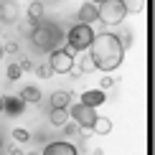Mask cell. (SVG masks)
I'll list each match as a JSON object with an SVG mask.
<instances>
[{"instance_id": "cell-1", "label": "cell", "mask_w": 155, "mask_h": 155, "mask_svg": "<svg viewBox=\"0 0 155 155\" xmlns=\"http://www.w3.org/2000/svg\"><path fill=\"white\" fill-rule=\"evenodd\" d=\"M89 56H92L94 66L99 71H114V69L122 64V56H125V48L120 43V36L109 33H94V41L89 46Z\"/></svg>"}, {"instance_id": "cell-2", "label": "cell", "mask_w": 155, "mask_h": 155, "mask_svg": "<svg viewBox=\"0 0 155 155\" xmlns=\"http://www.w3.org/2000/svg\"><path fill=\"white\" fill-rule=\"evenodd\" d=\"M31 41H33V46L41 48V51H54L56 43L61 41V31L56 28L54 23H38L33 28V33H31Z\"/></svg>"}, {"instance_id": "cell-3", "label": "cell", "mask_w": 155, "mask_h": 155, "mask_svg": "<svg viewBox=\"0 0 155 155\" xmlns=\"http://www.w3.org/2000/svg\"><path fill=\"white\" fill-rule=\"evenodd\" d=\"M92 41H94V31H92V25H87V23L71 25L69 33H66V43H69L71 51H87L92 46Z\"/></svg>"}, {"instance_id": "cell-4", "label": "cell", "mask_w": 155, "mask_h": 155, "mask_svg": "<svg viewBox=\"0 0 155 155\" xmlns=\"http://www.w3.org/2000/svg\"><path fill=\"white\" fill-rule=\"evenodd\" d=\"M125 8L120 0H104L102 5H97V21H102L104 25H120L125 21Z\"/></svg>"}, {"instance_id": "cell-5", "label": "cell", "mask_w": 155, "mask_h": 155, "mask_svg": "<svg viewBox=\"0 0 155 155\" xmlns=\"http://www.w3.org/2000/svg\"><path fill=\"white\" fill-rule=\"evenodd\" d=\"M74 51L71 48H54L51 51V59H48V66L54 74H71L74 71Z\"/></svg>"}, {"instance_id": "cell-6", "label": "cell", "mask_w": 155, "mask_h": 155, "mask_svg": "<svg viewBox=\"0 0 155 155\" xmlns=\"http://www.w3.org/2000/svg\"><path fill=\"white\" fill-rule=\"evenodd\" d=\"M69 117H71L81 130H92L94 120L99 117V114H97L92 107H87V104H81V102H79V104H71V107H69Z\"/></svg>"}, {"instance_id": "cell-7", "label": "cell", "mask_w": 155, "mask_h": 155, "mask_svg": "<svg viewBox=\"0 0 155 155\" xmlns=\"http://www.w3.org/2000/svg\"><path fill=\"white\" fill-rule=\"evenodd\" d=\"M21 18V8H18L15 0H0V23L10 25Z\"/></svg>"}, {"instance_id": "cell-8", "label": "cell", "mask_w": 155, "mask_h": 155, "mask_svg": "<svg viewBox=\"0 0 155 155\" xmlns=\"http://www.w3.org/2000/svg\"><path fill=\"white\" fill-rule=\"evenodd\" d=\"M104 102H107V94L102 92V89H87V92L81 94V104H87L92 109H97L99 104H104Z\"/></svg>"}, {"instance_id": "cell-9", "label": "cell", "mask_w": 155, "mask_h": 155, "mask_svg": "<svg viewBox=\"0 0 155 155\" xmlns=\"http://www.w3.org/2000/svg\"><path fill=\"white\" fill-rule=\"evenodd\" d=\"M41 155H76V147L71 143H66V140H59V143L46 145V150H43Z\"/></svg>"}, {"instance_id": "cell-10", "label": "cell", "mask_w": 155, "mask_h": 155, "mask_svg": "<svg viewBox=\"0 0 155 155\" xmlns=\"http://www.w3.org/2000/svg\"><path fill=\"white\" fill-rule=\"evenodd\" d=\"M3 109L10 114V117H18V114L25 109V102L21 97H3Z\"/></svg>"}, {"instance_id": "cell-11", "label": "cell", "mask_w": 155, "mask_h": 155, "mask_svg": "<svg viewBox=\"0 0 155 155\" xmlns=\"http://www.w3.org/2000/svg\"><path fill=\"white\" fill-rule=\"evenodd\" d=\"M76 18H79V23L92 25V23L97 21V5H92V3H84L81 8H79V13H76Z\"/></svg>"}, {"instance_id": "cell-12", "label": "cell", "mask_w": 155, "mask_h": 155, "mask_svg": "<svg viewBox=\"0 0 155 155\" xmlns=\"http://www.w3.org/2000/svg\"><path fill=\"white\" fill-rule=\"evenodd\" d=\"M71 107V94L69 92H54L51 94V109H69Z\"/></svg>"}, {"instance_id": "cell-13", "label": "cell", "mask_w": 155, "mask_h": 155, "mask_svg": "<svg viewBox=\"0 0 155 155\" xmlns=\"http://www.w3.org/2000/svg\"><path fill=\"white\" fill-rule=\"evenodd\" d=\"M43 13H46V8H43V3H38V0H36V3H31V5H28V23L33 25V28H36L38 23H41Z\"/></svg>"}, {"instance_id": "cell-14", "label": "cell", "mask_w": 155, "mask_h": 155, "mask_svg": "<svg viewBox=\"0 0 155 155\" xmlns=\"http://www.w3.org/2000/svg\"><path fill=\"white\" fill-rule=\"evenodd\" d=\"M18 97H21L23 102H28V104H38V102H41V89L38 87H23Z\"/></svg>"}, {"instance_id": "cell-15", "label": "cell", "mask_w": 155, "mask_h": 155, "mask_svg": "<svg viewBox=\"0 0 155 155\" xmlns=\"http://www.w3.org/2000/svg\"><path fill=\"white\" fill-rule=\"evenodd\" d=\"M48 120H51V125H54V127H64L69 122V109H51Z\"/></svg>"}, {"instance_id": "cell-16", "label": "cell", "mask_w": 155, "mask_h": 155, "mask_svg": "<svg viewBox=\"0 0 155 155\" xmlns=\"http://www.w3.org/2000/svg\"><path fill=\"white\" fill-rule=\"evenodd\" d=\"M92 132H97V135H109V132H112V122H109L107 117H97L94 125H92Z\"/></svg>"}, {"instance_id": "cell-17", "label": "cell", "mask_w": 155, "mask_h": 155, "mask_svg": "<svg viewBox=\"0 0 155 155\" xmlns=\"http://www.w3.org/2000/svg\"><path fill=\"white\" fill-rule=\"evenodd\" d=\"M122 8H125V13H140L145 8V0H120Z\"/></svg>"}, {"instance_id": "cell-18", "label": "cell", "mask_w": 155, "mask_h": 155, "mask_svg": "<svg viewBox=\"0 0 155 155\" xmlns=\"http://www.w3.org/2000/svg\"><path fill=\"white\" fill-rule=\"evenodd\" d=\"M94 61H92V56H84V59H79V71L81 74H92L94 71Z\"/></svg>"}, {"instance_id": "cell-19", "label": "cell", "mask_w": 155, "mask_h": 155, "mask_svg": "<svg viewBox=\"0 0 155 155\" xmlns=\"http://www.w3.org/2000/svg\"><path fill=\"white\" fill-rule=\"evenodd\" d=\"M5 76H8V81H18L23 76V71H21V66L18 64H10L8 69H5Z\"/></svg>"}, {"instance_id": "cell-20", "label": "cell", "mask_w": 155, "mask_h": 155, "mask_svg": "<svg viewBox=\"0 0 155 155\" xmlns=\"http://www.w3.org/2000/svg\"><path fill=\"white\" fill-rule=\"evenodd\" d=\"M13 140H18V143H28V140H31V132L23 130V127H15V130H13Z\"/></svg>"}, {"instance_id": "cell-21", "label": "cell", "mask_w": 155, "mask_h": 155, "mask_svg": "<svg viewBox=\"0 0 155 155\" xmlns=\"http://www.w3.org/2000/svg\"><path fill=\"white\" fill-rule=\"evenodd\" d=\"M33 69H36V74L41 76V79H48V76L54 74V71H51V66H48V64H41V66H33Z\"/></svg>"}, {"instance_id": "cell-22", "label": "cell", "mask_w": 155, "mask_h": 155, "mask_svg": "<svg viewBox=\"0 0 155 155\" xmlns=\"http://www.w3.org/2000/svg\"><path fill=\"white\" fill-rule=\"evenodd\" d=\"M18 66H21V71H31V69H33V64H31V61H28V59L23 56V59L18 61Z\"/></svg>"}, {"instance_id": "cell-23", "label": "cell", "mask_w": 155, "mask_h": 155, "mask_svg": "<svg viewBox=\"0 0 155 155\" xmlns=\"http://www.w3.org/2000/svg\"><path fill=\"white\" fill-rule=\"evenodd\" d=\"M3 51H5V54H18V43H15V41H8Z\"/></svg>"}, {"instance_id": "cell-24", "label": "cell", "mask_w": 155, "mask_h": 155, "mask_svg": "<svg viewBox=\"0 0 155 155\" xmlns=\"http://www.w3.org/2000/svg\"><path fill=\"white\" fill-rule=\"evenodd\" d=\"M112 84H114V79H109V76H104V79L99 81V89H102V92H104V89H109V87H112Z\"/></svg>"}, {"instance_id": "cell-25", "label": "cell", "mask_w": 155, "mask_h": 155, "mask_svg": "<svg viewBox=\"0 0 155 155\" xmlns=\"http://www.w3.org/2000/svg\"><path fill=\"white\" fill-rule=\"evenodd\" d=\"M8 155H23L21 150H15V147H10V150H8Z\"/></svg>"}, {"instance_id": "cell-26", "label": "cell", "mask_w": 155, "mask_h": 155, "mask_svg": "<svg viewBox=\"0 0 155 155\" xmlns=\"http://www.w3.org/2000/svg\"><path fill=\"white\" fill-rule=\"evenodd\" d=\"M89 3H92V5H102V3H104V0H89Z\"/></svg>"}, {"instance_id": "cell-27", "label": "cell", "mask_w": 155, "mask_h": 155, "mask_svg": "<svg viewBox=\"0 0 155 155\" xmlns=\"http://www.w3.org/2000/svg\"><path fill=\"white\" fill-rule=\"evenodd\" d=\"M0 59H3V43H0Z\"/></svg>"}, {"instance_id": "cell-28", "label": "cell", "mask_w": 155, "mask_h": 155, "mask_svg": "<svg viewBox=\"0 0 155 155\" xmlns=\"http://www.w3.org/2000/svg\"><path fill=\"white\" fill-rule=\"evenodd\" d=\"M0 112H3V97H0Z\"/></svg>"}, {"instance_id": "cell-29", "label": "cell", "mask_w": 155, "mask_h": 155, "mask_svg": "<svg viewBox=\"0 0 155 155\" xmlns=\"http://www.w3.org/2000/svg\"><path fill=\"white\" fill-rule=\"evenodd\" d=\"M28 155H38V153H28Z\"/></svg>"}]
</instances>
